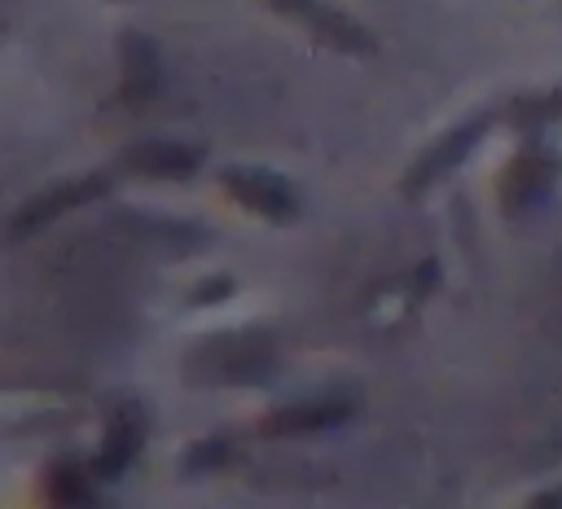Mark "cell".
I'll use <instances>...</instances> for the list:
<instances>
[{"label": "cell", "instance_id": "cell-1", "mask_svg": "<svg viewBox=\"0 0 562 509\" xmlns=\"http://www.w3.org/2000/svg\"><path fill=\"white\" fill-rule=\"evenodd\" d=\"M228 184H233V193L241 197V202H250L255 211H263V215H285L290 211V193H285V184L281 180H272V176H259V171H237V176H228Z\"/></svg>", "mask_w": 562, "mask_h": 509}, {"label": "cell", "instance_id": "cell-2", "mask_svg": "<svg viewBox=\"0 0 562 509\" xmlns=\"http://www.w3.org/2000/svg\"><path fill=\"white\" fill-rule=\"evenodd\" d=\"M101 193V180H79V184H61V189H53L48 197H40V202H31L22 215H18V233L22 228H35V224H48L57 211H66V206H75V202H88V197H97Z\"/></svg>", "mask_w": 562, "mask_h": 509}, {"label": "cell", "instance_id": "cell-3", "mask_svg": "<svg viewBox=\"0 0 562 509\" xmlns=\"http://www.w3.org/2000/svg\"><path fill=\"white\" fill-rule=\"evenodd\" d=\"M48 505H53V509H101L92 483H88L83 470H75V465H61V470L48 478Z\"/></svg>", "mask_w": 562, "mask_h": 509}, {"label": "cell", "instance_id": "cell-4", "mask_svg": "<svg viewBox=\"0 0 562 509\" xmlns=\"http://www.w3.org/2000/svg\"><path fill=\"white\" fill-rule=\"evenodd\" d=\"M127 162L140 167V171H167V176H176V171H193L198 154L184 149V145H140Z\"/></svg>", "mask_w": 562, "mask_h": 509}]
</instances>
